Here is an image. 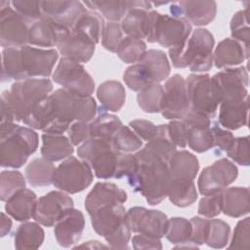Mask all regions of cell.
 <instances>
[{"label":"cell","mask_w":250,"mask_h":250,"mask_svg":"<svg viewBox=\"0 0 250 250\" xmlns=\"http://www.w3.org/2000/svg\"><path fill=\"white\" fill-rule=\"evenodd\" d=\"M230 33L234 40L238 41L249 53L250 29L248 23V7L236 12L230 21Z\"/></svg>","instance_id":"cell-49"},{"label":"cell","mask_w":250,"mask_h":250,"mask_svg":"<svg viewBox=\"0 0 250 250\" xmlns=\"http://www.w3.org/2000/svg\"><path fill=\"white\" fill-rule=\"evenodd\" d=\"M146 52V45L142 39L126 36L116 51L118 58L125 63H137Z\"/></svg>","instance_id":"cell-43"},{"label":"cell","mask_w":250,"mask_h":250,"mask_svg":"<svg viewBox=\"0 0 250 250\" xmlns=\"http://www.w3.org/2000/svg\"><path fill=\"white\" fill-rule=\"evenodd\" d=\"M91 138L104 139L111 141L116 131L123 125L121 120L107 111L98 108V115L89 123Z\"/></svg>","instance_id":"cell-36"},{"label":"cell","mask_w":250,"mask_h":250,"mask_svg":"<svg viewBox=\"0 0 250 250\" xmlns=\"http://www.w3.org/2000/svg\"><path fill=\"white\" fill-rule=\"evenodd\" d=\"M118 152L111 141L90 138L77 148L78 157L85 161L99 179L114 178Z\"/></svg>","instance_id":"cell-6"},{"label":"cell","mask_w":250,"mask_h":250,"mask_svg":"<svg viewBox=\"0 0 250 250\" xmlns=\"http://www.w3.org/2000/svg\"><path fill=\"white\" fill-rule=\"evenodd\" d=\"M138 168V159L135 154L130 152H118L117 165L114 178L122 179L132 176Z\"/></svg>","instance_id":"cell-55"},{"label":"cell","mask_w":250,"mask_h":250,"mask_svg":"<svg viewBox=\"0 0 250 250\" xmlns=\"http://www.w3.org/2000/svg\"><path fill=\"white\" fill-rule=\"evenodd\" d=\"M170 181L180 183L193 182L199 170V162L195 155L188 150L175 151L168 161Z\"/></svg>","instance_id":"cell-27"},{"label":"cell","mask_w":250,"mask_h":250,"mask_svg":"<svg viewBox=\"0 0 250 250\" xmlns=\"http://www.w3.org/2000/svg\"><path fill=\"white\" fill-rule=\"evenodd\" d=\"M97 112L92 96L76 95L62 88L50 94L22 122L44 133L62 134L74 121L91 122Z\"/></svg>","instance_id":"cell-1"},{"label":"cell","mask_w":250,"mask_h":250,"mask_svg":"<svg viewBox=\"0 0 250 250\" xmlns=\"http://www.w3.org/2000/svg\"><path fill=\"white\" fill-rule=\"evenodd\" d=\"M127 200V193L113 183H97L85 198V209L92 214L101 207L106 205L122 204Z\"/></svg>","instance_id":"cell-25"},{"label":"cell","mask_w":250,"mask_h":250,"mask_svg":"<svg viewBox=\"0 0 250 250\" xmlns=\"http://www.w3.org/2000/svg\"><path fill=\"white\" fill-rule=\"evenodd\" d=\"M39 138L31 128L14 122L0 126V164L3 168H21L38 147Z\"/></svg>","instance_id":"cell-3"},{"label":"cell","mask_w":250,"mask_h":250,"mask_svg":"<svg viewBox=\"0 0 250 250\" xmlns=\"http://www.w3.org/2000/svg\"><path fill=\"white\" fill-rule=\"evenodd\" d=\"M41 10L43 17L62 27L71 29L86 8L79 1H41Z\"/></svg>","instance_id":"cell-22"},{"label":"cell","mask_w":250,"mask_h":250,"mask_svg":"<svg viewBox=\"0 0 250 250\" xmlns=\"http://www.w3.org/2000/svg\"><path fill=\"white\" fill-rule=\"evenodd\" d=\"M11 5L13 9L19 15H21L27 23H33L43 17L41 1L15 0L11 2Z\"/></svg>","instance_id":"cell-50"},{"label":"cell","mask_w":250,"mask_h":250,"mask_svg":"<svg viewBox=\"0 0 250 250\" xmlns=\"http://www.w3.org/2000/svg\"><path fill=\"white\" fill-rule=\"evenodd\" d=\"M138 159L136 172L127 178L134 191L140 192L149 205L159 204L167 197L170 173L168 162L142 148L135 153Z\"/></svg>","instance_id":"cell-2"},{"label":"cell","mask_w":250,"mask_h":250,"mask_svg":"<svg viewBox=\"0 0 250 250\" xmlns=\"http://www.w3.org/2000/svg\"><path fill=\"white\" fill-rule=\"evenodd\" d=\"M190 109L201 112L210 119L215 117L218 103L209 74H189L186 80Z\"/></svg>","instance_id":"cell-12"},{"label":"cell","mask_w":250,"mask_h":250,"mask_svg":"<svg viewBox=\"0 0 250 250\" xmlns=\"http://www.w3.org/2000/svg\"><path fill=\"white\" fill-rule=\"evenodd\" d=\"M91 11L99 12L108 21H122L129 10V1H86L83 3Z\"/></svg>","instance_id":"cell-40"},{"label":"cell","mask_w":250,"mask_h":250,"mask_svg":"<svg viewBox=\"0 0 250 250\" xmlns=\"http://www.w3.org/2000/svg\"><path fill=\"white\" fill-rule=\"evenodd\" d=\"M90 122L74 121L68 128V138L73 146H79L89 140L90 136Z\"/></svg>","instance_id":"cell-57"},{"label":"cell","mask_w":250,"mask_h":250,"mask_svg":"<svg viewBox=\"0 0 250 250\" xmlns=\"http://www.w3.org/2000/svg\"><path fill=\"white\" fill-rule=\"evenodd\" d=\"M248 98L240 103L221 104L218 122L229 130H237L247 125Z\"/></svg>","instance_id":"cell-32"},{"label":"cell","mask_w":250,"mask_h":250,"mask_svg":"<svg viewBox=\"0 0 250 250\" xmlns=\"http://www.w3.org/2000/svg\"><path fill=\"white\" fill-rule=\"evenodd\" d=\"M198 214L205 218H213L222 213V192L205 195L198 204Z\"/></svg>","instance_id":"cell-54"},{"label":"cell","mask_w":250,"mask_h":250,"mask_svg":"<svg viewBox=\"0 0 250 250\" xmlns=\"http://www.w3.org/2000/svg\"><path fill=\"white\" fill-rule=\"evenodd\" d=\"M57 47L62 58L77 62H87L94 55L96 43L87 35L77 30L69 29V31L61 38Z\"/></svg>","instance_id":"cell-21"},{"label":"cell","mask_w":250,"mask_h":250,"mask_svg":"<svg viewBox=\"0 0 250 250\" xmlns=\"http://www.w3.org/2000/svg\"><path fill=\"white\" fill-rule=\"evenodd\" d=\"M211 132L213 136V147H216L215 153L221 154L222 152L227 151L234 139L232 133L229 130L223 129L217 123L212 124Z\"/></svg>","instance_id":"cell-56"},{"label":"cell","mask_w":250,"mask_h":250,"mask_svg":"<svg viewBox=\"0 0 250 250\" xmlns=\"http://www.w3.org/2000/svg\"><path fill=\"white\" fill-rule=\"evenodd\" d=\"M52 82L47 78H27L16 81L4 91L1 100L11 108L16 121L26 118L51 93Z\"/></svg>","instance_id":"cell-5"},{"label":"cell","mask_w":250,"mask_h":250,"mask_svg":"<svg viewBox=\"0 0 250 250\" xmlns=\"http://www.w3.org/2000/svg\"><path fill=\"white\" fill-rule=\"evenodd\" d=\"M56 167L44 157L32 159L25 167L24 174L27 183L33 188L48 187L53 184Z\"/></svg>","instance_id":"cell-34"},{"label":"cell","mask_w":250,"mask_h":250,"mask_svg":"<svg viewBox=\"0 0 250 250\" xmlns=\"http://www.w3.org/2000/svg\"><path fill=\"white\" fill-rule=\"evenodd\" d=\"M248 57L249 53L242 44L234 39L226 38L217 45L213 55V62L217 68H229L242 63Z\"/></svg>","instance_id":"cell-28"},{"label":"cell","mask_w":250,"mask_h":250,"mask_svg":"<svg viewBox=\"0 0 250 250\" xmlns=\"http://www.w3.org/2000/svg\"><path fill=\"white\" fill-rule=\"evenodd\" d=\"M188 129V145L195 152H205L213 147L211 119L205 114L189 109L181 119Z\"/></svg>","instance_id":"cell-18"},{"label":"cell","mask_w":250,"mask_h":250,"mask_svg":"<svg viewBox=\"0 0 250 250\" xmlns=\"http://www.w3.org/2000/svg\"><path fill=\"white\" fill-rule=\"evenodd\" d=\"M70 208H73L72 198L64 191L53 190L37 199L32 218L40 225L50 228Z\"/></svg>","instance_id":"cell-16"},{"label":"cell","mask_w":250,"mask_h":250,"mask_svg":"<svg viewBox=\"0 0 250 250\" xmlns=\"http://www.w3.org/2000/svg\"><path fill=\"white\" fill-rule=\"evenodd\" d=\"M132 130L144 141H150L157 132V126L146 119H135L129 123Z\"/></svg>","instance_id":"cell-60"},{"label":"cell","mask_w":250,"mask_h":250,"mask_svg":"<svg viewBox=\"0 0 250 250\" xmlns=\"http://www.w3.org/2000/svg\"><path fill=\"white\" fill-rule=\"evenodd\" d=\"M229 234L230 228L225 221L219 219L209 220L205 244L216 249L224 248L229 242Z\"/></svg>","instance_id":"cell-45"},{"label":"cell","mask_w":250,"mask_h":250,"mask_svg":"<svg viewBox=\"0 0 250 250\" xmlns=\"http://www.w3.org/2000/svg\"><path fill=\"white\" fill-rule=\"evenodd\" d=\"M126 224L131 232L162 238L167 230L168 218L159 210L135 206L126 212Z\"/></svg>","instance_id":"cell-13"},{"label":"cell","mask_w":250,"mask_h":250,"mask_svg":"<svg viewBox=\"0 0 250 250\" xmlns=\"http://www.w3.org/2000/svg\"><path fill=\"white\" fill-rule=\"evenodd\" d=\"M215 40L205 28H196L182 44L169 49V57L176 68L188 67L193 72H205L213 65Z\"/></svg>","instance_id":"cell-4"},{"label":"cell","mask_w":250,"mask_h":250,"mask_svg":"<svg viewBox=\"0 0 250 250\" xmlns=\"http://www.w3.org/2000/svg\"><path fill=\"white\" fill-rule=\"evenodd\" d=\"M123 38L120 23L115 21H107L104 23L102 33V45L105 50L116 53L117 48Z\"/></svg>","instance_id":"cell-52"},{"label":"cell","mask_w":250,"mask_h":250,"mask_svg":"<svg viewBox=\"0 0 250 250\" xmlns=\"http://www.w3.org/2000/svg\"><path fill=\"white\" fill-rule=\"evenodd\" d=\"M21 48V47H20ZM20 48H6L2 51V81L24 80Z\"/></svg>","instance_id":"cell-38"},{"label":"cell","mask_w":250,"mask_h":250,"mask_svg":"<svg viewBox=\"0 0 250 250\" xmlns=\"http://www.w3.org/2000/svg\"><path fill=\"white\" fill-rule=\"evenodd\" d=\"M250 242V218L246 217L240 220L233 230L232 238L229 248H249Z\"/></svg>","instance_id":"cell-53"},{"label":"cell","mask_w":250,"mask_h":250,"mask_svg":"<svg viewBox=\"0 0 250 250\" xmlns=\"http://www.w3.org/2000/svg\"><path fill=\"white\" fill-rule=\"evenodd\" d=\"M113 147L120 152H133L142 148V139L129 127L121 126L111 139Z\"/></svg>","instance_id":"cell-46"},{"label":"cell","mask_w":250,"mask_h":250,"mask_svg":"<svg viewBox=\"0 0 250 250\" xmlns=\"http://www.w3.org/2000/svg\"><path fill=\"white\" fill-rule=\"evenodd\" d=\"M211 80L218 104L240 103L248 98V72L244 66L225 68Z\"/></svg>","instance_id":"cell-8"},{"label":"cell","mask_w":250,"mask_h":250,"mask_svg":"<svg viewBox=\"0 0 250 250\" xmlns=\"http://www.w3.org/2000/svg\"><path fill=\"white\" fill-rule=\"evenodd\" d=\"M25 188V179L22 174L15 170H4L0 176V198L7 201L12 195Z\"/></svg>","instance_id":"cell-48"},{"label":"cell","mask_w":250,"mask_h":250,"mask_svg":"<svg viewBox=\"0 0 250 250\" xmlns=\"http://www.w3.org/2000/svg\"><path fill=\"white\" fill-rule=\"evenodd\" d=\"M151 27L146 38L149 43H158L165 48L176 47L191 34V24L184 18L162 15L151 10Z\"/></svg>","instance_id":"cell-7"},{"label":"cell","mask_w":250,"mask_h":250,"mask_svg":"<svg viewBox=\"0 0 250 250\" xmlns=\"http://www.w3.org/2000/svg\"><path fill=\"white\" fill-rule=\"evenodd\" d=\"M148 69L154 83H160L168 78L170 64L166 54L160 50H146L141 61Z\"/></svg>","instance_id":"cell-37"},{"label":"cell","mask_w":250,"mask_h":250,"mask_svg":"<svg viewBox=\"0 0 250 250\" xmlns=\"http://www.w3.org/2000/svg\"><path fill=\"white\" fill-rule=\"evenodd\" d=\"M168 126V136L175 146L186 147L188 146V129L186 125L180 120H173Z\"/></svg>","instance_id":"cell-58"},{"label":"cell","mask_w":250,"mask_h":250,"mask_svg":"<svg viewBox=\"0 0 250 250\" xmlns=\"http://www.w3.org/2000/svg\"><path fill=\"white\" fill-rule=\"evenodd\" d=\"M191 223L183 217H173L168 220L166 238L173 244L188 243L191 235Z\"/></svg>","instance_id":"cell-47"},{"label":"cell","mask_w":250,"mask_h":250,"mask_svg":"<svg viewBox=\"0 0 250 250\" xmlns=\"http://www.w3.org/2000/svg\"><path fill=\"white\" fill-rule=\"evenodd\" d=\"M192 230L188 243L193 244L194 247L202 245L206 240L208 219H203L200 217H192L190 220Z\"/></svg>","instance_id":"cell-59"},{"label":"cell","mask_w":250,"mask_h":250,"mask_svg":"<svg viewBox=\"0 0 250 250\" xmlns=\"http://www.w3.org/2000/svg\"><path fill=\"white\" fill-rule=\"evenodd\" d=\"M123 80L129 89L137 92H140L146 86L154 83L147 68L141 62L126 68L123 74Z\"/></svg>","instance_id":"cell-44"},{"label":"cell","mask_w":250,"mask_h":250,"mask_svg":"<svg viewBox=\"0 0 250 250\" xmlns=\"http://www.w3.org/2000/svg\"><path fill=\"white\" fill-rule=\"evenodd\" d=\"M28 23L12 7L10 1H0V44L20 48L27 44Z\"/></svg>","instance_id":"cell-11"},{"label":"cell","mask_w":250,"mask_h":250,"mask_svg":"<svg viewBox=\"0 0 250 250\" xmlns=\"http://www.w3.org/2000/svg\"><path fill=\"white\" fill-rule=\"evenodd\" d=\"M227 155L241 166H248L250 163L249 155V137L234 138L230 146L226 151Z\"/></svg>","instance_id":"cell-51"},{"label":"cell","mask_w":250,"mask_h":250,"mask_svg":"<svg viewBox=\"0 0 250 250\" xmlns=\"http://www.w3.org/2000/svg\"><path fill=\"white\" fill-rule=\"evenodd\" d=\"M68 31L69 29L57 24L46 17H42L29 26L27 44L38 47L57 46L61 38Z\"/></svg>","instance_id":"cell-26"},{"label":"cell","mask_w":250,"mask_h":250,"mask_svg":"<svg viewBox=\"0 0 250 250\" xmlns=\"http://www.w3.org/2000/svg\"><path fill=\"white\" fill-rule=\"evenodd\" d=\"M151 8L152 3L148 1H129V10L120 23L123 34L146 39L151 27Z\"/></svg>","instance_id":"cell-19"},{"label":"cell","mask_w":250,"mask_h":250,"mask_svg":"<svg viewBox=\"0 0 250 250\" xmlns=\"http://www.w3.org/2000/svg\"><path fill=\"white\" fill-rule=\"evenodd\" d=\"M250 193L248 188L231 187L222 191V212L232 218H239L249 213Z\"/></svg>","instance_id":"cell-29"},{"label":"cell","mask_w":250,"mask_h":250,"mask_svg":"<svg viewBox=\"0 0 250 250\" xmlns=\"http://www.w3.org/2000/svg\"><path fill=\"white\" fill-rule=\"evenodd\" d=\"M161 114L169 120L182 119L190 109L186 80L180 74L168 78L163 87Z\"/></svg>","instance_id":"cell-15"},{"label":"cell","mask_w":250,"mask_h":250,"mask_svg":"<svg viewBox=\"0 0 250 250\" xmlns=\"http://www.w3.org/2000/svg\"><path fill=\"white\" fill-rule=\"evenodd\" d=\"M37 199L34 191L24 188L6 201L5 211L16 221L25 222L33 217Z\"/></svg>","instance_id":"cell-30"},{"label":"cell","mask_w":250,"mask_h":250,"mask_svg":"<svg viewBox=\"0 0 250 250\" xmlns=\"http://www.w3.org/2000/svg\"><path fill=\"white\" fill-rule=\"evenodd\" d=\"M93 182L91 167L74 156L64 159L57 168L53 185L67 193H77L87 188Z\"/></svg>","instance_id":"cell-9"},{"label":"cell","mask_w":250,"mask_h":250,"mask_svg":"<svg viewBox=\"0 0 250 250\" xmlns=\"http://www.w3.org/2000/svg\"><path fill=\"white\" fill-rule=\"evenodd\" d=\"M104 22L103 17L95 11L86 10L76 21L71 29L87 35L96 44L100 42Z\"/></svg>","instance_id":"cell-39"},{"label":"cell","mask_w":250,"mask_h":250,"mask_svg":"<svg viewBox=\"0 0 250 250\" xmlns=\"http://www.w3.org/2000/svg\"><path fill=\"white\" fill-rule=\"evenodd\" d=\"M85 227V218L80 210L68 209L55 225V237L59 245L70 247L78 242Z\"/></svg>","instance_id":"cell-24"},{"label":"cell","mask_w":250,"mask_h":250,"mask_svg":"<svg viewBox=\"0 0 250 250\" xmlns=\"http://www.w3.org/2000/svg\"><path fill=\"white\" fill-rule=\"evenodd\" d=\"M11 229H12L11 219L5 213H2L1 214V229H0L1 236L7 235L10 232Z\"/></svg>","instance_id":"cell-63"},{"label":"cell","mask_w":250,"mask_h":250,"mask_svg":"<svg viewBox=\"0 0 250 250\" xmlns=\"http://www.w3.org/2000/svg\"><path fill=\"white\" fill-rule=\"evenodd\" d=\"M25 78L49 77L59 58L55 49H41L24 45L20 48Z\"/></svg>","instance_id":"cell-17"},{"label":"cell","mask_w":250,"mask_h":250,"mask_svg":"<svg viewBox=\"0 0 250 250\" xmlns=\"http://www.w3.org/2000/svg\"><path fill=\"white\" fill-rule=\"evenodd\" d=\"M41 138L42 157L51 162L66 159L74 151L70 140L62 134L44 133Z\"/></svg>","instance_id":"cell-31"},{"label":"cell","mask_w":250,"mask_h":250,"mask_svg":"<svg viewBox=\"0 0 250 250\" xmlns=\"http://www.w3.org/2000/svg\"><path fill=\"white\" fill-rule=\"evenodd\" d=\"M126 212L122 204L106 205L99 208L90 214L93 229L104 238L112 235L126 224Z\"/></svg>","instance_id":"cell-23"},{"label":"cell","mask_w":250,"mask_h":250,"mask_svg":"<svg viewBox=\"0 0 250 250\" xmlns=\"http://www.w3.org/2000/svg\"><path fill=\"white\" fill-rule=\"evenodd\" d=\"M53 80L63 89L80 96H91L95 90V82L85 67L66 58L60 60Z\"/></svg>","instance_id":"cell-10"},{"label":"cell","mask_w":250,"mask_h":250,"mask_svg":"<svg viewBox=\"0 0 250 250\" xmlns=\"http://www.w3.org/2000/svg\"><path fill=\"white\" fill-rule=\"evenodd\" d=\"M97 97L101 103V108L105 111L117 112L124 105L126 92L123 85L114 80L102 83L97 90Z\"/></svg>","instance_id":"cell-33"},{"label":"cell","mask_w":250,"mask_h":250,"mask_svg":"<svg viewBox=\"0 0 250 250\" xmlns=\"http://www.w3.org/2000/svg\"><path fill=\"white\" fill-rule=\"evenodd\" d=\"M237 167L229 159L221 158L205 167L198 178L197 186L202 195L222 192L237 178Z\"/></svg>","instance_id":"cell-14"},{"label":"cell","mask_w":250,"mask_h":250,"mask_svg":"<svg viewBox=\"0 0 250 250\" xmlns=\"http://www.w3.org/2000/svg\"><path fill=\"white\" fill-rule=\"evenodd\" d=\"M163 92V86L160 83H152L140 91L137 102L141 109L147 113L160 112Z\"/></svg>","instance_id":"cell-42"},{"label":"cell","mask_w":250,"mask_h":250,"mask_svg":"<svg viewBox=\"0 0 250 250\" xmlns=\"http://www.w3.org/2000/svg\"><path fill=\"white\" fill-rule=\"evenodd\" d=\"M167 196L175 206H189L197 199L195 185L193 182L180 183L170 181Z\"/></svg>","instance_id":"cell-41"},{"label":"cell","mask_w":250,"mask_h":250,"mask_svg":"<svg viewBox=\"0 0 250 250\" xmlns=\"http://www.w3.org/2000/svg\"><path fill=\"white\" fill-rule=\"evenodd\" d=\"M43 241L44 230L37 223H23L14 232V245L17 249H37Z\"/></svg>","instance_id":"cell-35"},{"label":"cell","mask_w":250,"mask_h":250,"mask_svg":"<svg viewBox=\"0 0 250 250\" xmlns=\"http://www.w3.org/2000/svg\"><path fill=\"white\" fill-rule=\"evenodd\" d=\"M132 246L136 250L140 249H162L159 238L146 236L144 234L134 235L132 238Z\"/></svg>","instance_id":"cell-62"},{"label":"cell","mask_w":250,"mask_h":250,"mask_svg":"<svg viewBox=\"0 0 250 250\" xmlns=\"http://www.w3.org/2000/svg\"><path fill=\"white\" fill-rule=\"evenodd\" d=\"M131 238V230L127 224L122 226L115 233L104 238L108 246L113 249H128L129 240Z\"/></svg>","instance_id":"cell-61"},{"label":"cell","mask_w":250,"mask_h":250,"mask_svg":"<svg viewBox=\"0 0 250 250\" xmlns=\"http://www.w3.org/2000/svg\"><path fill=\"white\" fill-rule=\"evenodd\" d=\"M173 17L184 18L196 26L207 25L216 17L217 4L215 1H180L170 6Z\"/></svg>","instance_id":"cell-20"}]
</instances>
